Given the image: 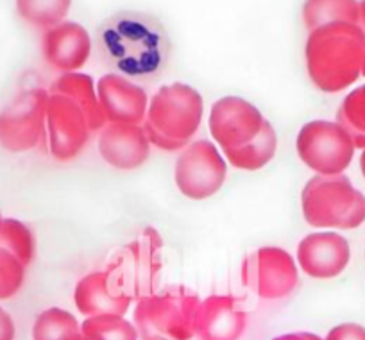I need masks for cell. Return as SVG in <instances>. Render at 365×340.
Returning a JSON list of instances; mask_svg holds the SVG:
<instances>
[{
  "label": "cell",
  "mask_w": 365,
  "mask_h": 340,
  "mask_svg": "<svg viewBox=\"0 0 365 340\" xmlns=\"http://www.w3.org/2000/svg\"><path fill=\"white\" fill-rule=\"evenodd\" d=\"M210 133L227 161L242 170H259L276 154L278 136L262 111L242 97H222L210 113Z\"/></svg>",
  "instance_id": "1"
},
{
  "label": "cell",
  "mask_w": 365,
  "mask_h": 340,
  "mask_svg": "<svg viewBox=\"0 0 365 340\" xmlns=\"http://www.w3.org/2000/svg\"><path fill=\"white\" fill-rule=\"evenodd\" d=\"M304 54L312 83L326 93H339L361 76L365 33L358 24H326L310 31Z\"/></svg>",
  "instance_id": "2"
},
{
  "label": "cell",
  "mask_w": 365,
  "mask_h": 340,
  "mask_svg": "<svg viewBox=\"0 0 365 340\" xmlns=\"http://www.w3.org/2000/svg\"><path fill=\"white\" fill-rule=\"evenodd\" d=\"M202 113L205 103L197 90L185 83L167 84L150 99L143 131L158 149L179 150L194 140Z\"/></svg>",
  "instance_id": "3"
},
{
  "label": "cell",
  "mask_w": 365,
  "mask_h": 340,
  "mask_svg": "<svg viewBox=\"0 0 365 340\" xmlns=\"http://www.w3.org/2000/svg\"><path fill=\"white\" fill-rule=\"evenodd\" d=\"M201 299L187 287H168L136 303L133 321L140 340H192Z\"/></svg>",
  "instance_id": "4"
},
{
  "label": "cell",
  "mask_w": 365,
  "mask_h": 340,
  "mask_svg": "<svg viewBox=\"0 0 365 340\" xmlns=\"http://www.w3.org/2000/svg\"><path fill=\"white\" fill-rule=\"evenodd\" d=\"M303 215L310 226L354 230L365 222V195L346 174L312 177L301 194Z\"/></svg>",
  "instance_id": "5"
},
{
  "label": "cell",
  "mask_w": 365,
  "mask_h": 340,
  "mask_svg": "<svg viewBox=\"0 0 365 340\" xmlns=\"http://www.w3.org/2000/svg\"><path fill=\"white\" fill-rule=\"evenodd\" d=\"M161 249L160 233L154 227H145L136 240L113 252L104 271L122 294L131 301H140L156 292L163 267Z\"/></svg>",
  "instance_id": "6"
},
{
  "label": "cell",
  "mask_w": 365,
  "mask_h": 340,
  "mask_svg": "<svg viewBox=\"0 0 365 340\" xmlns=\"http://www.w3.org/2000/svg\"><path fill=\"white\" fill-rule=\"evenodd\" d=\"M106 122V118L91 113L76 97L48 92V149L56 160H73L86 147L91 133L101 131Z\"/></svg>",
  "instance_id": "7"
},
{
  "label": "cell",
  "mask_w": 365,
  "mask_h": 340,
  "mask_svg": "<svg viewBox=\"0 0 365 340\" xmlns=\"http://www.w3.org/2000/svg\"><path fill=\"white\" fill-rule=\"evenodd\" d=\"M296 149L312 170L321 176H336L349 167L356 147L339 122L312 120L301 128Z\"/></svg>",
  "instance_id": "8"
},
{
  "label": "cell",
  "mask_w": 365,
  "mask_h": 340,
  "mask_svg": "<svg viewBox=\"0 0 365 340\" xmlns=\"http://www.w3.org/2000/svg\"><path fill=\"white\" fill-rule=\"evenodd\" d=\"M48 92L31 88L0 111V145L9 153H26L40 145L47 128Z\"/></svg>",
  "instance_id": "9"
},
{
  "label": "cell",
  "mask_w": 365,
  "mask_h": 340,
  "mask_svg": "<svg viewBox=\"0 0 365 340\" xmlns=\"http://www.w3.org/2000/svg\"><path fill=\"white\" fill-rule=\"evenodd\" d=\"M104 43L111 59L124 72L133 76L150 73L160 66L161 40L156 31L150 29L142 20L122 19L104 34Z\"/></svg>",
  "instance_id": "10"
},
{
  "label": "cell",
  "mask_w": 365,
  "mask_h": 340,
  "mask_svg": "<svg viewBox=\"0 0 365 340\" xmlns=\"http://www.w3.org/2000/svg\"><path fill=\"white\" fill-rule=\"evenodd\" d=\"M242 283L262 299H283L299 285V271L292 254L282 247H259L244 260Z\"/></svg>",
  "instance_id": "11"
},
{
  "label": "cell",
  "mask_w": 365,
  "mask_h": 340,
  "mask_svg": "<svg viewBox=\"0 0 365 340\" xmlns=\"http://www.w3.org/2000/svg\"><path fill=\"white\" fill-rule=\"evenodd\" d=\"M174 176L185 197L202 201L222 188L227 176L226 160L210 140H197L178 158Z\"/></svg>",
  "instance_id": "12"
},
{
  "label": "cell",
  "mask_w": 365,
  "mask_h": 340,
  "mask_svg": "<svg viewBox=\"0 0 365 340\" xmlns=\"http://www.w3.org/2000/svg\"><path fill=\"white\" fill-rule=\"evenodd\" d=\"M36 252L33 231L16 219H4L0 226V301L11 299L26 282V269Z\"/></svg>",
  "instance_id": "13"
},
{
  "label": "cell",
  "mask_w": 365,
  "mask_h": 340,
  "mask_svg": "<svg viewBox=\"0 0 365 340\" xmlns=\"http://www.w3.org/2000/svg\"><path fill=\"white\" fill-rule=\"evenodd\" d=\"M351 260L349 242L339 233H312L297 245V262L304 274L317 279L336 278Z\"/></svg>",
  "instance_id": "14"
},
{
  "label": "cell",
  "mask_w": 365,
  "mask_h": 340,
  "mask_svg": "<svg viewBox=\"0 0 365 340\" xmlns=\"http://www.w3.org/2000/svg\"><path fill=\"white\" fill-rule=\"evenodd\" d=\"M97 97L108 122L140 125L147 115V93L118 73H106L97 83Z\"/></svg>",
  "instance_id": "15"
},
{
  "label": "cell",
  "mask_w": 365,
  "mask_h": 340,
  "mask_svg": "<svg viewBox=\"0 0 365 340\" xmlns=\"http://www.w3.org/2000/svg\"><path fill=\"white\" fill-rule=\"evenodd\" d=\"M247 328V311L238 297L210 296L195 317L197 340H240Z\"/></svg>",
  "instance_id": "16"
},
{
  "label": "cell",
  "mask_w": 365,
  "mask_h": 340,
  "mask_svg": "<svg viewBox=\"0 0 365 340\" xmlns=\"http://www.w3.org/2000/svg\"><path fill=\"white\" fill-rule=\"evenodd\" d=\"M45 61L61 72H77L86 65L91 54L90 33L81 24L63 20L45 31L41 40Z\"/></svg>",
  "instance_id": "17"
},
{
  "label": "cell",
  "mask_w": 365,
  "mask_h": 340,
  "mask_svg": "<svg viewBox=\"0 0 365 340\" xmlns=\"http://www.w3.org/2000/svg\"><path fill=\"white\" fill-rule=\"evenodd\" d=\"M97 143L104 161L120 170L138 168L150 154V142L140 125L110 122L101 129Z\"/></svg>",
  "instance_id": "18"
},
{
  "label": "cell",
  "mask_w": 365,
  "mask_h": 340,
  "mask_svg": "<svg viewBox=\"0 0 365 340\" xmlns=\"http://www.w3.org/2000/svg\"><path fill=\"white\" fill-rule=\"evenodd\" d=\"M73 301H76L77 310L88 317L101 314L124 315L133 303L125 294H122L115 287L106 271L90 272L84 276L77 283Z\"/></svg>",
  "instance_id": "19"
},
{
  "label": "cell",
  "mask_w": 365,
  "mask_h": 340,
  "mask_svg": "<svg viewBox=\"0 0 365 340\" xmlns=\"http://www.w3.org/2000/svg\"><path fill=\"white\" fill-rule=\"evenodd\" d=\"M360 0H307L303 6V20L308 31L326 24H358Z\"/></svg>",
  "instance_id": "20"
},
{
  "label": "cell",
  "mask_w": 365,
  "mask_h": 340,
  "mask_svg": "<svg viewBox=\"0 0 365 340\" xmlns=\"http://www.w3.org/2000/svg\"><path fill=\"white\" fill-rule=\"evenodd\" d=\"M33 340H83L81 324L63 308H47L34 321Z\"/></svg>",
  "instance_id": "21"
},
{
  "label": "cell",
  "mask_w": 365,
  "mask_h": 340,
  "mask_svg": "<svg viewBox=\"0 0 365 340\" xmlns=\"http://www.w3.org/2000/svg\"><path fill=\"white\" fill-rule=\"evenodd\" d=\"M83 340H138L135 324L125 321L124 315H91L81 324Z\"/></svg>",
  "instance_id": "22"
},
{
  "label": "cell",
  "mask_w": 365,
  "mask_h": 340,
  "mask_svg": "<svg viewBox=\"0 0 365 340\" xmlns=\"http://www.w3.org/2000/svg\"><path fill=\"white\" fill-rule=\"evenodd\" d=\"M72 0H16V11L27 24L51 29L65 20Z\"/></svg>",
  "instance_id": "23"
},
{
  "label": "cell",
  "mask_w": 365,
  "mask_h": 340,
  "mask_svg": "<svg viewBox=\"0 0 365 340\" xmlns=\"http://www.w3.org/2000/svg\"><path fill=\"white\" fill-rule=\"evenodd\" d=\"M336 122L349 133L356 149H365V84L354 88L344 97Z\"/></svg>",
  "instance_id": "24"
},
{
  "label": "cell",
  "mask_w": 365,
  "mask_h": 340,
  "mask_svg": "<svg viewBox=\"0 0 365 340\" xmlns=\"http://www.w3.org/2000/svg\"><path fill=\"white\" fill-rule=\"evenodd\" d=\"M326 340H365V328L354 322L339 324L326 335Z\"/></svg>",
  "instance_id": "25"
},
{
  "label": "cell",
  "mask_w": 365,
  "mask_h": 340,
  "mask_svg": "<svg viewBox=\"0 0 365 340\" xmlns=\"http://www.w3.org/2000/svg\"><path fill=\"white\" fill-rule=\"evenodd\" d=\"M15 322L11 315L0 306V340H15Z\"/></svg>",
  "instance_id": "26"
},
{
  "label": "cell",
  "mask_w": 365,
  "mask_h": 340,
  "mask_svg": "<svg viewBox=\"0 0 365 340\" xmlns=\"http://www.w3.org/2000/svg\"><path fill=\"white\" fill-rule=\"evenodd\" d=\"M272 340H324L321 339L315 333H308V331H297V333H285V335H279Z\"/></svg>",
  "instance_id": "27"
},
{
  "label": "cell",
  "mask_w": 365,
  "mask_h": 340,
  "mask_svg": "<svg viewBox=\"0 0 365 340\" xmlns=\"http://www.w3.org/2000/svg\"><path fill=\"white\" fill-rule=\"evenodd\" d=\"M358 26L361 27V31L365 33V0L358 2Z\"/></svg>",
  "instance_id": "28"
},
{
  "label": "cell",
  "mask_w": 365,
  "mask_h": 340,
  "mask_svg": "<svg viewBox=\"0 0 365 340\" xmlns=\"http://www.w3.org/2000/svg\"><path fill=\"white\" fill-rule=\"evenodd\" d=\"M360 168H361V174L365 177V149L361 150V156H360Z\"/></svg>",
  "instance_id": "29"
},
{
  "label": "cell",
  "mask_w": 365,
  "mask_h": 340,
  "mask_svg": "<svg viewBox=\"0 0 365 340\" xmlns=\"http://www.w3.org/2000/svg\"><path fill=\"white\" fill-rule=\"evenodd\" d=\"M361 76L365 77V61H364V70H361Z\"/></svg>",
  "instance_id": "30"
},
{
  "label": "cell",
  "mask_w": 365,
  "mask_h": 340,
  "mask_svg": "<svg viewBox=\"0 0 365 340\" xmlns=\"http://www.w3.org/2000/svg\"><path fill=\"white\" fill-rule=\"evenodd\" d=\"M2 220L4 219H2V212H0V226H2Z\"/></svg>",
  "instance_id": "31"
}]
</instances>
